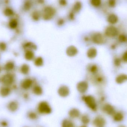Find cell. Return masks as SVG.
<instances>
[{"label":"cell","mask_w":127,"mask_h":127,"mask_svg":"<svg viewBox=\"0 0 127 127\" xmlns=\"http://www.w3.org/2000/svg\"><path fill=\"white\" fill-rule=\"evenodd\" d=\"M122 60L125 62L127 63V51L125 52L122 56Z\"/></svg>","instance_id":"obj_43"},{"label":"cell","mask_w":127,"mask_h":127,"mask_svg":"<svg viewBox=\"0 0 127 127\" xmlns=\"http://www.w3.org/2000/svg\"><path fill=\"white\" fill-rule=\"evenodd\" d=\"M18 22L17 20L15 19H12L10 21L9 23L10 28L12 29H14L16 28L18 26Z\"/></svg>","instance_id":"obj_29"},{"label":"cell","mask_w":127,"mask_h":127,"mask_svg":"<svg viewBox=\"0 0 127 127\" xmlns=\"http://www.w3.org/2000/svg\"><path fill=\"white\" fill-rule=\"evenodd\" d=\"M10 92V89L8 87H3L0 90V94L2 97H6L9 95Z\"/></svg>","instance_id":"obj_22"},{"label":"cell","mask_w":127,"mask_h":127,"mask_svg":"<svg viewBox=\"0 0 127 127\" xmlns=\"http://www.w3.org/2000/svg\"><path fill=\"white\" fill-rule=\"evenodd\" d=\"M87 127L86 126H85V125H82V126H80V127Z\"/></svg>","instance_id":"obj_46"},{"label":"cell","mask_w":127,"mask_h":127,"mask_svg":"<svg viewBox=\"0 0 127 127\" xmlns=\"http://www.w3.org/2000/svg\"><path fill=\"white\" fill-rule=\"evenodd\" d=\"M35 65L37 66H41L43 65L44 61L42 58L38 57L35 59L34 61Z\"/></svg>","instance_id":"obj_31"},{"label":"cell","mask_w":127,"mask_h":127,"mask_svg":"<svg viewBox=\"0 0 127 127\" xmlns=\"http://www.w3.org/2000/svg\"><path fill=\"white\" fill-rule=\"evenodd\" d=\"M83 99L90 109L93 111H97V106L94 97L92 95H87L83 97Z\"/></svg>","instance_id":"obj_2"},{"label":"cell","mask_w":127,"mask_h":127,"mask_svg":"<svg viewBox=\"0 0 127 127\" xmlns=\"http://www.w3.org/2000/svg\"><path fill=\"white\" fill-rule=\"evenodd\" d=\"M0 124L3 127H6V126H7V125H8L7 122L6 121H3L1 122Z\"/></svg>","instance_id":"obj_44"},{"label":"cell","mask_w":127,"mask_h":127,"mask_svg":"<svg viewBox=\"0 0 127 127\" xmlns=\"http://www.w3.org/2000/svg\"><path fill=\"white\" fill-rule=\"evenodd\" d=\"M41 15H42L40 12L38 10H35L32 13L31 16L33 20L37 21L40 19Z\"/></svg>","instance_id":"obj_21"},{"label":"cell","mask_w":127,"mask_h":127,"mask_svg":"<svg viewBox=\"0 0 127 127\" xmlns=\"http://www.w3.org/2000/svg\"><path fill=\"white\" fill-rule=\"evenodd\" d=\"M77 89L80 93H85L88 90V83L86 81H80L77 84Z\"/></svg>","instance_id":"obj_9"},{"label":"cell","mask_w":127,"mask_h":127,"mask_svg":"<svg viewBox=\"0 0 127 127\" xmlns=\"http://www.w3.org/2000/svg\"><path fill=\"white\" fill-rule=\"evenodd\" d=\"M62 127H75L74 124L71 120L66 119L62 122Z\"/></svg>","instance_id":"obj_19"},{"label":"cell","mask_w":127,"mask_h":127,"mask_svg":"<svg viewBox=\"0 0 127 127\" xmlns=\"http://www.w3.org/2000/svg\"><path fill=\"white\" fill-rule=\"evenodd\" d=\"M32 84V80L29 78L25 79L22 83V87L24 89L27 90L30 89Z\"/></svg>","instance_id":"obj_17"},{"label":"cell","mask_w":127,"mask_h":127,"mask_svg":"<svg viewBox=\"0 0 127 127\" xmlns=\"http://www.w3.org/2000/svg\"><path fill=\"white\" fill-rule=\"evenodd\" d=\"M127 81V75L126 74H121L116 78V82L118 84H122Z\"/></svg>","instance_id":"obj_13"},{"label":"cell","mask_w":127,"mask_h":127,"mask_svg":"<svg viewBox=\"0 0 127 127\" xmlns=\"http://www.w3.org/2000/svg\"><path fill=\"white\" fill-rule=\"evenodd\" d=\"M0 71H1V68H0Z\"/></svg>","instance_id":"obj_48"},{"label":"cell","mask_w":127,"mask_h":127,"mask_svg":"<svg viewBox=\"0 0 127 127\" xmlns=\"http://www.w3.org/2000/svg\"><path fill=\"white\" fill-rule=\"evenodd\" d=\"M90 71L92 73H96L98 71V68L95 65H93L90 68Z\"/></svg>","instance_id":"obj_37"},{"label":"cell","mask_w":127,"mask_h":127,"mask_svg":"<svg viewBox=\"0 0 127 127\" xmlns=\"http://www.w3.org/2000/svg\"><path fill=\"white\" fill-rule=\"evenodd\" d=\"M18 108V104L16 101H12L9 104L8 108L10 111L15 112Z\"/></svg>","instance_id":"obj_24"},{"label":"cell","mask_w":127,"mask_h":127,"mask_svg":"<svg viewBox=\"0 0 127 127\" xmlns=\"http://www.w3.org/2000/svg\"><path fill=\"white\" fill-rule=\"evenodd\" d=\"M118 18L116 15L114 14H110L107 18V21L112 24H115L118 22Z\"/></svg>","instance_id":"obj_18"},{"label":"cell","mask_w":127,"mask_h":127,"mask_svg":"<svg viewBox=\"0 0 127 127\" xmlns=\"http://www.w3.org/2000/svg\"><path fill=\"white\" fill-rule=\"evenodd\" d=\"M28 116L29 118L32 120H35L38 118V115L36 113L31 112L28 113Z\"/></svg>","instance_id":"obj_34"},{"label":"cell","mask_w":127,"mask_h":127,"mask_svg":"<svg viewBox=\"0 0 127 127\" xmlns=\"http://www.w3.org/2000/svg\"><path fill=\"white\" fill-rule=\"evenodd\" d=\"M121 64V60L119 58H116L114 60V64L117 66H119Z\"/></svg>","instance_id":"obj_38"},{"label":"cell","mask_w":127,"mask_h":127,"mask_svg":"<svg viewBox=\"0 0 127 127\" xmlns=\"http://www.w3.org/2000/svg\"><path fill=\"white\" fill-rule=\"evenodd\" d=\"M78 53L77 48L74 46H69L66 50V54L67 56L71 57L75 56Z\"/></svg>","instance_id":"obj_11"},{"label":"cell","mask_w":127,"mask_h":127,"mask_svg":"<svg viewBox=\"0 0 127 127\" xmlns=\"http://www.w3.org/2000/svg\"><path fill=\"white\" fill-rule=\"evenodd\" d=\"M93 123L95 127H104L106 124V121L103 117L98 116L93 120Z\"/></svg>","instance_id":"obj_6"},{"label":"cell","mask_w":127,"mask_h":127,"mask_svg":"<svg viewBox=\"0 0 127 127\" xmlns=\"http://www.w3.org/2000/svg\"><path fill=\"white\" fill-rule=\"evenodd\" d=\"M33 92L35 95H41L42 94L43 91L41 87L39 86H36L33 89Z\"/></svg>","instance_id":"obj_25"},{"label":"cell","mask_w":127,"mask_h":127,"mask_svg":"<svg viewBox=\"0 0 127 127\" xmlns=\"http://www.w3.org/2000/svg\"><path fill=\"white\" fill-rule=\"evenodd\" d=\"M118 40L120 42L124 43L127 41V37L124 34H121L119 36Z\"/></svg>","instance_id":"obj_35"},{"label":"cell","mask_w":127,"mask_h":127,"mask_svg":"<svg viewBox=\"0 0 127 127\" xmlns=\"http://www.w3.org/2000/svg\"><path fill=\"white\" fill-rule=\"evenodd\" d=\"M75 13L74 12H70L69 13L68 15V18L70 21H73L74 20L75 18Z\"/></svg>","instance_id":"obj_36"},{"label":"cell","mask_w":127,"mask_h":127,"mask_svg":"<svg viewBox=\"0 0 127 127\" xmlns=\"http://www.w3.org/2000/svg\"><path fill=\"white\" fill-rule=\"evenodd\" d=\"M32 6V2L31 0H26L24 3L23 9L25 11H29Z\"/></svg>","instance_id":"obj_20"},{"label":"cell","mask_w":127,"mask_h":127,"mask_svg":"<svg viewBox=\"0 0 127 127\" xmlns=\"http://www.w3.org/2000/svg\"><path fill=\"white\" fill-rule=\"evenodd\" d=\"M92 39L93 42L98 45L104 44L106 42V40L103 35L98 32L94 33L92 36Z\"/></svg>","instance_id":"obj_4"},{"label":"cell","mask_w":127,"mask_h":127,"mask_svg":"<svg viewBox=\"0 0 127 127\" xmlns=\"http://www.w3.org/2000/svg\"><path fill=\"white\" fill-rule=\"evenodd\" d=\"M65 21L63 18H60L57 20V24L59 26H62L64 24Z\"/></svg>","instance_id":"obj_40"},{"label":"cell","mask_w":127,"mask_h":127,"mask_svg":"<svg viewBox=\"0 0 127 127\" xmlns=\"http://www.w3.org/2000/svg\"><path fill=\"white\" fill-rule=\"evenodd\" d=\"M125 127V126H124V125H122V126H119V127Z\"/></svg>","instance_id":"obj_47"},{"label":"cell","mask_w":127,"mask_h":127,"mask_svg":"<svg viewBox=\"0 0 127 127\" xmlns=\"http://www.w3.org/2000/svg\"><path fill=\"white\" fill-rule=\"evenodd\" d=\"M59 3L60 6H65L67 5V1L66 0H59Z\"/></svg>","instance_id":"obj_41"},{"label":"cell","mask_w":127,"mask_h":127,"mask_svg":"<svg viewBox=\"0 0 127 127\" xmlns=\"http://www.w3.org/2000/svg\"><path fill=\"white\" fill-rule=\"evenodd\" d=\"M116 0H109V4L110 6L113 7L115 6Z\"/></svg>","instance_id":"obj_39"},{"label":"cell","mask_w":127,"mask_h":127,"mask_svg":"<svg viewBox=\"0 0 127 127\" xmlns=\"http://www.w3.org/2000/svg\"><path fill=\"white\" fill-rule=\"evenodd\" d=\"M118 30L116 27L110 26L106 28L105 34L107 37L113 38L115 37L118 34Z\"/></svg>","instance_id":"obj_5"},{"label":"cell","mask_w":127,"mask_h":127,"mask_svg":"<svg viewBox=\"0 0 127 127\" xmlns=\"http://www.w3.org/2000/svg\"><path fill=\"white\" fill-rule=\"evenodd\" d=\"M56 9L51 6H47L44 7L42 12V18L45 21H49L52 19L56 15Z\"/></svg>","instance_id":"obj_1"},{"label":"cell","mask_w":127,"mask_h":127,"mask_svg":"<svg viewBox=\"0 0 127 127\" xmlns=\"http://www.w3.org/2000/svg\"><path fill=\"white\" fill-rule=\"evenodd\" d=\"M97 50L95 48L92 47L89 49L87 51V56L90 59L95 58L97 55Z\"/></svg>","instance_id":"obj_14"},{"label":"cell","mask_w":127,"mask_h":127,"mask_svg":"<svg viewBox=\"0 0 127 127\" xmlns=\"http://www.w3.org/2000/svg\"><path fill=\"white\" fill-rule=\"evenodd\" d=\"M82 7V3L81 1H76L73 4L72 6V11L74 13L79 12Z\"/></svg>","instance_id":"obj_15"},{"label":"cell","mask_w":127,"mask_h":127,"mask_svg":"<svg viewBox=\"0 0 127 127\" xmlns=\"http://www.w3.org/2000/svg\"><path fill=\"white\" fill-rule=\"evenodd\" d=\"M25 59L28 61L32 60L34 57V53L32 51H27L25 53Z\"/></svg>","instance_id":"obj_23"},{"label":"cell","mask_w":127,"mask_h":127,"mask_svg":"<svg viewBox=\"0 0 127 127\" xmlns=\"http://www.w3.org/2000/svg\"><path fill=\"white\" fill-rule=\"evenodd\" d=\"M90 2L93 6L97 7L101 4V0H90Z\"/></svg>","instance_id":"obj_33"},{"label":"cell","mask_w":127,"mask_h":127,"mask_svg":"<svg viewBox=\"0 0 127 127\" xmlns=\"http://www.w3.org/2000/svg\"><path fill=\"white\" fill-rule=\"evenodd\" d=\"M21 71L22 74H27L29 73L30 71V67L27 64H23L21 67Z\"/></svg>","instance_id":"obj_27"},{"label":"cell","mask_w":127,"mask_h":127,"mask_svg":"<svg viewBox=\"0 0 127 127\" xmlns=\"http://www.w3.org/2000/svg\"><path fill=\"white\" fill-rule=\"evenodd\" d=\"M58 93L60 96L63 97H65L69 95V89L66 86H62L59 88Z\"/></svg>","instance_id":"obj_10"},{"label":"cell","mask_w":127,"mask_h":127,"mask_svg":"<svg viewBox=\"0 0 127 127\" xmlns=\"http://www.w3.org/2000/svg\"><path fill=\"white\" fill-rule=\"evenodd\" d=\"M24 47L25 49H30L29 50H35L37 48L36 46L34 44L31 42H27Z\"/></svg>","instance_id":"obj_26"},{"label":"cell","mask_w":127,"mask_h":127,"mask_svg":"<svg viewBox=\"0 0 127 127\" xmlns=\"http://www.w3.org/2000/svg\"><path fill=\"white\" fill-rule=\"evenodd\" d=\"M14 80V77L12 74H7L4 75L2 77L1 81L3 84L8 86L13 83Z\"/></svg>","instance_id":"obj_7"},{"label":"cell","mask_w":127,"mask_h":127,"mask_svg":"<svg viewBox=\"0 0 127 127\" xmlns=\"http://www.w3.org/2000/svg\"><path fill=\"white\" fill-rule=\"evenodd\" d=\"M38 2L40 4H42L44 2V0H38Z\"/></svg>","instance_id":"obj_45"},{"label":"cell","mask_w":127,"mask_h":127,"mask_svg":"<svg viewBox=\"0 0 127 127\" xmlns=\"http://www.w3.org/2000/svg\"><path fill=\"white\" fill-rule=\"evenodd\" d=\"M81 122L84 125H87L90 122V119L89 116L87 115H83L81 117Z\"/></svg>","instance_id":"obj_28"},{"label":"cell","mask_w":127,"mask_h":127,"mask_svg":"<svg viewBox=\"0 0 127 127\" xmlns=\"http://www.w3.org/2000/svg\"><path fill=\"white\" fill-rule=\"evenodd\" d=\"M4 14L6 16H10L13 15L14 12L10 8H6L4 10Z\"/></svg>","instance_id":"obj_32"},{"label":"cell","mask_w":127,"mask_h":127,"mask_svg":"<svg viewBox=\"0 0 127 127\" xmlns=\"http://www.w3.org/2000/svg\"><path fill=\"white\" fill-rule=\"evenodd\" d=\"M102 110L106 114L112 116H113L116 112L115 108L109 104H104L102 107Z\"/></svg>","instance_id":"obj_8"},{"label":"cell","mask_w":127,"mask_h":127,"mask_svg":"<svg viewBox=\"0 0 127 127\" xmlns=\"http://www.w3.org/2000/svg\"><path fill=\"white\" fill-rule=\"evenodd\" d=\"M6 48V45L4 42L0 43V50L2 51L5 50Z\"/></svg>","instance_id":"obj_42"},{"label":"cell","mask_w":127,"mask_h":127,"mask_svg":"<svg viewBox=\"0 0 127 127\" xmlns=\"http://www.w3.org/2000/svg\"><path fill=\"white\" fill-rule=\"evenodd\" d=\"M14 66H15V65L13 63L11 62H9L5 64L4 68L6 71H9L13 69Z\"/></svg>","instance_id":"obj_30"},{"label":"cell","mask_w":127,"mask_h":127,"mask_svg":"<svg viewBox=\"0 0 127 127\" xmlns=\"http://www.w3.org/2000/svg\"><path fill=\"white\" fill-rule=\"evenodd\" d=\"M37 109L39 113L42 114H49L52 112V109L49 104L45 101H41L39 104Z\"/></svg>","instance_id":"obj_3"},{"label":"cell","mask_w":127,"mask_h":127,"mask_svg":"<svg viewBox=\"0 0 127 127\" xmlns=\"http://www.w3.org/2000/svg\"><path fill=\"white\" fill-rule=\"evenodd\" d=\"M68 115L69 117L71 118H77L80 116V112L78 109L73 108L69 110Z\"/></svg>","instance_id":"obj_12"},{"label":"cell","mask_w":127,"mask_h":127,"mask_svg":"<svg viewBox=\"0 0 127 127\" xmlns=\"http://www.w3.org/2000/svg\"><path fill=\"white\" fill-rule=\"evenodd\" d=\"M113 116L114 121L117 122H121L123 121L124 118V114L121 112H116Z\"/></svg>","instance_id":"obj_16"}]
</instances>
